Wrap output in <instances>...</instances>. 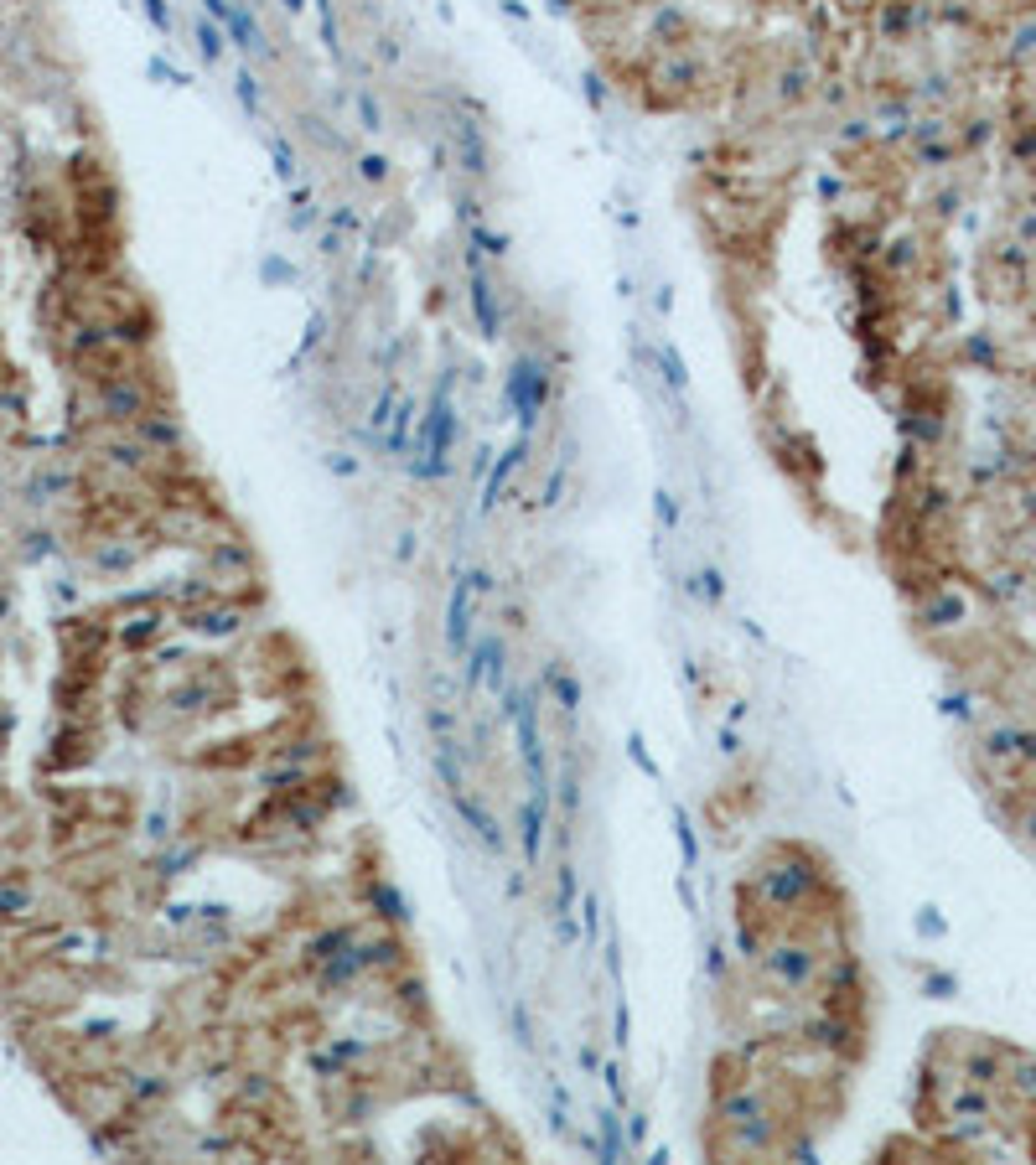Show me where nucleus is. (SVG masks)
Segmentation results:
<instances>
[{
	"instance_id": "f257e3e1",
	"label": "nucleus",
	"mask_w": 1036,
	"mask_h": 1165,
	"mask_svg": "<svg viewBox=\"0 0 1036 1165\" xmlns=\"http://www.w3.org/2000/svg\"><path fill=\"white\" fill-rule=\"evenodd\" d=\"M451 446H456V409H451V378H441L436 394H430V404H425V420H420L415 477L441 482L446 471H451Z\"/></svg>"
},
{
	"instance_id": "f03ea898",
	"label": "nucleus",
	"mask_w": 1036,
	"mask_h": 1165,
	"mask_svg": "<svg viewBox=\"0 0 1036 1165\" xmlns=\"http://www.w3.org/2000/svg\"><path fill=\"white\" fill-rule=\"evenodd\" d=\"M544 404H549V368L534 363V358H518L514 373H508V409H514V420H518L523 435L539 425Z\"/></svg>"
},
{
	"instance_id": "7ed1b4c3",
	"label": "nucleus",
	"mask_w": 1036,
	"mask_h": 1165,
	"mask_svg": "<svg viewBox=\"0 0 1036 1165\" xmlns=\"http://www.w3.org/2000/svg\"><path fill=\"white\" fill-rule=\"evenodd\" d=\"M762 901L767 907H777V912H793L803 896L814 891V870L803 865V860H788V865H772V870H762Z\"/></svg>"
},
{
	"instance_id": "20e7f679",
	"label": "nucleus",
	"mask_w": 1036,
	"mask_h": 1165,
	"mask_svg": "<svg viewBox=\"0 0 1036 1165\" xmlns=\"http://www.w3.org/2000/svg\"><path fill=\"white\" fill-rule=\"evenodd\" d=\"M762 968L783 984V990H809L814 984V974H819V958H814V948H803V942H783V948H772L762 958Z\"/></svg>"
},
{
	"instance_id": "39448f33",
	"label": "nucleus",
	"mask_w": 1036,
	"mask_h": 1165,
	"mask_svg": "<svg viewBox=\"0 0 1036 1165\" xmlns=\"http://www.w3.org/2000/svg\"><path fill=\"white\" fill-rule=\"evenodd\" d=\"M451 803H456V814H462V823H467V834L482 844V849H493V855H503V849H508V834H503L497 814H493V808H488L477 793H467V788H462V793H451Z\"/></svg>"
},
{
	"instance_id": "423d86ee",
	"label": "nucleus",
	"mask_w": 1036,
	"mask_h": 1165,
	"mask_svg": "<svg viewBox=\"0 0 1036 1165\" xmlns=\"http://www.w3.org/2000/svg\"><path fill=\"white\" fill-rule=\"evenodd\" d=\"M467 296H471V317H477V332H482V337H497L503 317H497V296H493V285H488V274H482V259H477V249L467 254Z\"/></svg>"
},
{
	"instance_id": "0eeeda50",
	"label": "nucleus",
	"mask_w": 1036,
	"mask_h": 1165,
	"mask_svg": "<svg viewBox=\"0 0 1036 1165\" xmlns=\"http://www.w3.org/2000/svg\"><path fill=\"white\" fill-rule=\"evenodd\" d=\"M446 647H451V658H462L471 647V580L467 575L451 586V601H446Z\"/></svg>"
},
{
	"instance_id": "6e6552de",
	"label": "nucleus",
	"mask_w": 1036,
	"mask_h": 1165,
	"mask_svg": "<svg viewBox=\"0 0 1036 1165\" xmlns=\"http://www.w3.org/2000/svg\"><path fill=\"white\" fill-rule=\"evenodd\" d=\"M544 829H549V803L529 798V803L518 808V844H523V865L529 870L544 860Z\"/></svg>"
},
{
	"instance_id": "1a4fd4ad",
	"label": "nucleus",
	"mask_w": 1036,
	"mask_h": 1165,
	"mask_svg": "<svg viewBox=\"0 0 1036 1165\" xmlns=\"http://www.w3.org/2000/svg\"><path fill=\"white\" fill-rule=\"evenodd\" d=\"M544 684H549V695H555V710L565 720H575V710H581V679L570 669H560V663H549V669H544Z\"/></svg>"
},
{
	"instance_id": "9d476101",
	"label": "nucleus",
	"mask_w": 1036,
	"mask_h": 1165,
	"mask_svg": "<svg viewBox=\"0 0 1036 1165\" xmlns=\"http://www.w3.org/2000/svg\"><path fill=\"white\" fill-rule=\"evenodd\" d=\"M596 1140H601V1165H617L627 1155V1129H622L617 1109H601L596 1114Z\"/></svg>"
},
{
	"instance_id": "9b49d317",
	"label": "nucleus",
	"mask_w": 1036,
	"mask_h": 1165,
	"mask_svg": "<svg viewBox=\"0 0 1036 1165\" xmlns=\"http://www.w3.org/2000/svg\"><path fill=\"white\" fill-rule=\"evenodd\" d=\"M523 456H529V446L523 441H514V446L497 456V467H493V477H488V487H482V508H493L497 497H503V487H508V477H514L518 467H523Z\"/></svg>"
},
{
	"instance_id": "f8f14e48",
	"label": "nucleus",
	"mask_w": 1036,
	"mask_h": 1165,
	"mask_svg": "<svg viewBox=\"0 0 1036 1165\" xmlns=\"http://www.w3.org/2000/svg\"><path fill=\"white\" fill-rule=\"evenodd\" d=\"M456 150H462V166L471 176H488V146H482V135H477L471 120H456Z\"/></svg>"
},
{
	"instance_id": "ddd939ff",
	"label": "nucleus",
	"mask_w": 1036,
	"mask_h": 1165,
	"mask_svg": "<svg viewBox=\"0 0 1036 1165\" xmlns=\"http://www.w3.org/2000/svg\"><path fill=\"white\" fill-rule=\"evenodd\" d=\"M104 409H109L115 420H140V415H146V394H140L135 384H115V389H104Z\"/></svg>"
},
{
	"instance_id": "4468645a",
	"label": "nucleus",
	"mask_w": 1036,
	"mask_h": 1165,
	"mask_svg": "<svg viewBox=\"0 0 1036 1165\" xmlns=\"http://www.w3.org/2000/svg\"><path fill=\"white\" fill-rule=\"evenodd\" d=\"M716 1119H726V1124H757L762 1119V1098L746 1088V1093H731V1098H720L716 1103Z\"/></svg>"
},
{
	"instance_id": "2eb2a0df",
	"label": "nucleus",
	"mask_w": 1036,
	"mask_h": 1165,
	"mask_svg": "<svg viewBox=\"0 0 1036 1165\" xmlns=\"http://www.w3.org/2000/svg\"><path fill=\"white\" fill-rule=\"evenodd\" d=\"M369 901L378 907V917H389L395 927H404V922H410V907H404V896H399L389 881H369Z\"/></svg>"
},
{
	"instance_id": "dca6fc26",
	"label": "nucleus",
	"mask_w": 1036,
	"mask_h": 1165,
	"mask_svg": "<svg viewBox=\"0 0 1036 1165\" xmlns=\"http://www.w3.org/2000/svg\"><path fill=\"white\" fill-rule=\"evenodd\" d=\"M37 896L26 891L21 881H0V917H31Z\"/></svg>"
},
{
	"instance_id": "f3484780",
	"label": "nucleus",
	"mask_w": 1036,
	"mask_h": 1165,
	"mask_svg": "<svg viewBox=\"0 0 1036 1165\" xmlns=\"http://www.w3.org/2000/svg\"><path fill=\"white\" fill-rule=\"evenodd\" d=\"M343 948H352V933H347V927H327L321 938L306 942V958H311V964H327V958L343 953Z\"/></svg>"
},
{
	"instance_id": "a211bd4d",
	"label": "nucleus",
	"mask_w": 1036,
	"mask_h": 1165,
	"mask_svg": "<svg viewBox=\"0 0 1036 1165\" xmlns=\"http://www.w3.org/2000/svg\"><path fill=\"white\" fill-rule=\"evenodd\" d=\"M581 942H586V953H596V942H601V896L596 891L581 896Z\"/></svg>"
},
{
	"instance_id": "6ab92c4d",
	"label": "nucleus",
	"mask_w": 1036,
	"mask_h": 1165,
	"mask_svg": "<svg viewBox=\"0 0 1036 1165\" xmlns=\"http://www.w3.org/2000/svg\"><path fill=\"white\" fill-rule=\"evenodd\" d=\"M658 368H664V384L674 389V394H684V389H690V373H684V358H679V348H674V342H664V348H658Z\"/></svg>"
},
{
	"instance_id": "aec40b11",
	"label": "nucleus",
	"mask_w": 1036,
	"mask_h": 1165,
	"mask_svg": "<svg viewBox=\"0 0 1036 1165\" xmlns=\"http://www.w3.org/2000/svg\"><path fill=\"white\" fill-rule=\"evenodd\" d=\"M575 891H581L575 865H570V860H560V865H555V912H575Z\"/></svg>"
},
{
	"instance_id": "412c9836",
	"label": "nucleus",
	"mask_w": 1036,
	"mask_h": 1165,
	"mask_svg": "<svg viewBox=\"0 0 1036 1165\" xmlns=\"http://www.w3.org/2000/svg\"><path fill=\"white\" fill-rule=\"evenodd\" d=\"M410 425H415V404H399L395 420H389V430H384V446L404 451V446H410Z\"/></svg>"
},
{
	"instance_id": "4be33fe9",
	"label": "nucleus",
	"mask_w": 1036,
	"mask_h": 1165,
	"mask_svg": "<svg viewBox=\"0 0 1036 1165\" xmlns=\"http://www.w3.org/2000/svg\"><path fill=\"white\" fill-rule=\"evenodd\" d=\"M425 725H430V736H436V741H446V736L456 730V710H451L446 699H430V705H425Z\"/></svg>"
},
{
	"instance_id": "5701e85b",
	"label": "nucleus",
	"mask_w": 1036,
	"mask_h": 1165,
	"mask_svg": "<svg viewBox=\"0 0 1036 1165\" xmlns=\"http://www.w3.org/2000/svg\"><path fill=\"white\" fill-rule=\"evenodd\" d=\"M192 627H198V632H218V637H228V632L239 627V612H234V606H223V612H198Z\"/></svg>"
},
{
	"instance_id": "b1692460",
	"label": "nucleus",
	"mask_w": 1036,
	"mask_h": 1165,
	"mask_svg": "<svg viewBox=\"0 0 1036 1165\" xmlns=\"http://www.w3.org/2000/svg\"><path fill=\"white\" fill-rule=\"evenodd\" d=\"M674 834H679V849H684V870H694L700 844H694V829H690V814H684V808H674Z\"/></svg>"
},
{
	"instance_id": "393cba45",
	"label": "nucleus",
	"mask_w": 1036,
	"mask_h": 1165,
	"mask_svg": "<svg viewBox=\"0 0 1036 1165\" xmlns=\"http://www.w3.org/2000/svg\"><path fill=\"white\" fill-rule=\"evenodd\" d=\"M508 1020H514V1042L529 1051L534 1046V1026H529V1010H523V1000H508Z\"/></svg>"
},
{
	"instance_id": "a878e982",
	"label": "nucleus",
	"mask_w": 1036,
	"mask_h": 1165,
	"mask_svg": "<svg viewBox=\"0 0 1036 1165\" xmlns=\"http://www.w3.org/2000/svg\"><path fill=\"white\" fill-rule=\"evenodd\" d=\"M471 249H482V254L503 259V254H508V239H497L493 228H482V224H471Z\"/></svg>"
},
{
	"instance_id": "bb28decb",
	"label": "nucleus",
	"mask_w": 1036,
	"mask_h": 1165,
	"mask_svg": "<svg viewBox=\"0 0 1036 1165\" xmlns=\"http://www.w3.org/2000/svg\"><path fill=\"white\" fill-rule=\"evenodd\" d=\"M198 47H202L208 63H218V57H223V31L213 21H198Z\"/></svg>"
},
{
	"instance_id": "cd10ccee",
	"label": "nucleus",
	"mask_w": 1036,
	"mask_h": 1165,
	"mask_svg": "<svg viewBox=\"0 0 1036 1165\" xmlns=\"http://www.w3.org/2000/svg\"><path fill=\"white\" fill-rule=\"evenodd\" d=\"M627 756H633V762H638V767L648 772V777H653V782H658V777H664V772H658V762H653V756H648V741H642L638 730H633V736H627Z\"/></svg>"
},
{
	"instance_id": "c85d7f7f",
	"label": "nucleus",
	"mask_w": 1036,
	"mask_h": 1165,
	"mask_svg": "<svg viewBox=\"0 0 1036 1165\" xmlns=\"http://www.w3.org/2000/svg\"><path fill=\"white\" fill-rule=\"evenodd\" d=\"M601 1083H607V1093H612V1103L627 1109V1083H622V1067L617 1062H601Z\"/></svg>"
},
{
	"instance_id": "c756f323",
	"label": "nucleus",
	"mask_w": 1036,
	"mask_h": 1165,
	"mask_svg": "<svg viewBox=\"0 0 1036 1165\" xmlns=\"http://www.w3.org/2000/svg\"><path fill=\"white\" fill-rule=\"evenodd\" d=\"M653 519H658V528H674V523H679V502H674L664 487L653 493Z\"/></svg>"
},
{
	"instance_id": "7c9ffc66",
	"label": "nucleus",
	"mask_w": 1036,
	"mask_h": 1165,
	"mask_svg": "<svg viewBox=\"0 0 1036 1165\" xmlns=\"http://www.w3.org/2000/svg\"><path fill=\"white\" fill-rule=\"evenodd\" d=\"M560 808L565 814L581 808V777H575V767H565V777H560Z\"/></svg>"
},
{
	"instance_id": "2f4dec72",
	"label": "nucleus",
	"mask_w": 1036,
	"mask_h": 1165,
	"mask_svg": "<svg viewBox=\"0 0 1036 1165\" xmlns=\"http://www.w3.org/2000/svg\"><path fill=\"white\" fill-rule=\"evenodd\" d=\"M389 420H395V394H378V399H373V415H369V430H378V435H384V430H389Z\"/></svg>"
},
{
	"instance_id": "473e14b6",
	"label": "nucleus",
	"mask_w": 1036,
	"mask_h": 1165,
	"mask_svg": "<svg viewBox=\"0 0 1036 1165\" xmlns=\"http://www.w3.org/2000/svg\"><path fill=\"white\" fill-rule=\"evenodd\" d=\"M700 595H705L710 606H720V601H726V575H720V570H705V575H700Z\"/></svg>"
},
{
	"instance_id": "72a5a7b5",
	"label": "nucleus",
	"mask_w": 1036,
	"mask_h": 1165,
	"mask_svg": "<svg viewBox=\"0 0 1036 1165\" xmlns=\"http://www.w3.org/2000/svg\"><path fill=\"white\" fill-rule=\"evenodd\" d=\"M130 1093H135V1098H161L166 1083H161L156 1072H140V1077H130Z\"/></svg>"
},
{
	"instance_id": "f704fd0d",
	"label": "nucleus",
	"mask_w": 1036,
	"mask_h": 1165,
	"mask_svg": "<svg viewBox=\"0 0 1036 1165\" xmlns=\"http://www.w3.org/2000/svg\"><path fill=\"white\" fill-rule=\"evenodd\" d=\"M270 156H275V166H280V176H296V156H291V146H285L280 135H270Z\"/></svg>"
},
{
	"instance_id": "c9c22d12",
	"label": "nucleus",
	"mask_w": 1036,
	"mask_h": 1165,
	"mask_svg": "<svg viewBox=\"0 0 1036 1165\" xmlns=\"http://www.w3.org/2000/svg\"><path fill=\"white\" fill-rule=\"evenodd\" d=\"M358 114H363V130H384V114H378V104H373V94H358Z\"/></svg>"
},
{
	"instance_id": "e433bc0d",
	"label": "nucleus",
	"mask_w": 1036,
	"mask_h": 1165,
	"mask_svg": "<svg viewBox=\"0 0 1036 1165\" xmlns=\"http://www.w3.org/2000/svg\"><path fill=\"white\" fill-rule=\"evenodd\" d=\"M239 104H244V114H259V89H254V73H239Z\"/></svg>"
},
{
	"instance_id": "4c0bfd02",
	"label": "nucleus",
	"mask_w": 1036,
	"mask_h": 1165,
	"mask_svg": "<svg viewBox=\"0 0 1036 1165\" xmlns=\"http://www.w3.org/2000/svg\"><path fill=\"white\" fill-rule=\"evenodd\" d=\"M612 1046H617V1051L627 1046V1000H622V994H617V1010H612Z\"/></svg>"
},
{
	"instance_id": "58836bf2",
	"label": "nucleus",
	"mask_w": 1036,
	"mask_h": 1165,
	"mask_svg": "<svg viewBox=\"0 0 1036 1165\" xmlns=\"http://www.w3.org/2000/svg\"><path fill=\"white\" fill-rule=\"evenodd\" d=\"M622 1129H627V1150L638 1155V1150H642V1140H648V1119H642V1114H633V1119H627V1124H622Z\"/></svg>"
},
{
	"instance_id": "ea45409f",
	"label": "nucleus",
	"mask_w": 1036,
	"mask_h": 1165,
	"mask_svg": "<svg viewBox=\"0 0 1036 1165\" xmlns=\"http://www.w3.org/2000/svg\"><path fill=\"white\" fill-rule=\"evenodd\" d=\"M607 974H612V984L622 990V942H617V933L607 938Z\"/></svg>"
},
{
	"instance_id": "a19ab883",
	"label": "nucleus",
	"mask_w": 1036,
	"mask_h": 1165,
	"mask_svg": "<svg viewBox=\"0 0 1036 1165\" xmlns=\"http://www.w3.org/2000/svg\"><path fill=\"white\" fill-rule=\"evenodd\" d=\"M705 968H710V974H726V948H720V942H710V948H705Z\"/></svg>"
},
{
	"instance_id": "79ce46f5",
	"label": "nucleus",
	"mask_w": 1036,
	"mask_h": 1165,
	"mask_svg": "<svg viewBox=\"0 0 1036 1165\" xmlns=\"http://www.w3.org/2000/svg\"><path fill=\"white\" fill-rule=\"evenodd\" d=\"M581 1072L601 1077V1051H596V1046H581Z\"/></svg>"
},
{
	"instance_id": "37998d69",
	"label": "nucleus",
	"mask_w": 1036,
	"mask_h": 1165,
	"mask_svg": "<svg viewBox=\"0 0 1036 1165\" xmlns=\"http://www.w3.org/2000/svg\"><path fill=\"white\" fill-rule=\"evenodd\" d=\"M467 580H471V595H488V591H493V575H488V570H467Z\"/></svg>"
},
{
	"instance_id": "c03bdc74",
	"label": "nucleus",
	"mask_w": 1036,
	"mask_h": 1165,
	"mask_svg": "<svg viewBox=\"0 0 1036 1165\" xmlns=\"http://www.w3.org/2000/svg\"><path fill=\"white\" fill-rule=\"evenodd\" d=\"M560 487H565V467L555 471L549 482H544V502H560Z\"/></svg>"
},
{
	"instance_id": "a18cd8bd",
	"label": "nucleus",
	"mask_w": 1036,
	"mask_h": 1165,
	"mask_svg": "<svg viewBox=\"0 0 1036 1165\" xmlns=\"http://www.w3.org/2000/svg\"><path fill=\"white\" fill-rule=\"evenodd\" d=\"M384 172H389V166H384L378 156H363V176H369V182H384Z\"/></svg>"
},
{
	"instance_id": "49530a36",
	"label": "nucleus",
	"mask_w": 1036,
	"mask_h": 1165,
	"mask_svg": "<svg viewBox=\"0 0 1036 1165\" xmlns=\"http://www.w3.org/2000/svg\"><path fill=\"white\" fill-rule=\"evenodd\" d=\"M720 751H726V756H736V751H741V736H736V730H731V725L720 730Z\"/></svg>"
},
{
	"instance_id": "de8ad7c7",
	"label": "nucleus",
	"mask_w": 1036,
	"mask_h": 1165,
	"mask_svg": "<svg viewBox=\"0 0 1036 1165\" xmlns=\"http://www.w3.org/2000/svg\"><path fill=\"white\" fill-rule=\"evenodd\" d=\"M327 467L343 471V477H352V471H358V461H352V456H327Z\"/></svg>"
},
{
	"instance_id": "09e8293b",
	"label": "nucleus",
	"mask_w": 1036,
	"mask_h": 1165,
	"mask_svg": "<svg viewBox=\"0 0 1036 1165\" xmlns=\"http://www.w3.org/2000/svg\"><path fill=\"white\" fill-rule=\"evenodd\" d=\"M146 11H150V21H156V26H166V5H161V0H146Z\"/></svg>"
},
{
	"instance_id": "8fccbe9b",
	"label": "nucleus",
	"mask_w": 1036,
	"mask_h": 1165,
	"mask_svg": "<svg viewBox=\"0 0 1036 1165\" xmlns=\"http://www.w3.org/2000/svg\"><path fill=\"white\" fill-rule=\"evenodd\" d=\"M285 5H291V11H301V5H306V0H285Z\"/></svg>"
}]
</instances>
